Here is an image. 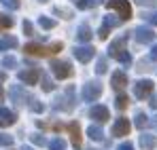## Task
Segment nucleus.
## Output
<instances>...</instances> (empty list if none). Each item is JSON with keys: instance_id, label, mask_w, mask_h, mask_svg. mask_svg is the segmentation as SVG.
<instances>
[{"instance_id": "f257e3e1", "label": "nucleus", "mask_w": 157, "mask_h": 150, "mask_svg": "<svg viewBox=\"0 0 157 150\" xmlns=\"http://www.w3.org/2000/svg\"><path fill=\"white\" fill-rule=\"evenodd\" d=\"M28 55H34V57H49V55H55L57 51H62V42H53L51 47H43V45H36V42H30L24 47Z\"/></svg>"}, {"instance_id": "f03ea898", "label": "nucleus", "mask_w": 157, "mask_h": 150, "mask_svg": "<svg viewBox=\"0 0 157 150\" xmlns=\"http://www.w3.org/2000/svg\"><path fill=\"white\" fill-rule=\"evenodd\" d=\"M106 6L113 9V11H117L119 17H121V21H128V19L132 17V6H130L128 0H108Z\"/></svg>"}, {"instance_id": "7ed1b4c3", "label": "nucleus", "mask_w": 157, "mask_h": 150, "mask_svg": "<svg viewBox=\"0 0 157 150\" xmlns=\"http://www.w3.org/2000/svg\"><path fill=\"white\" fill-rule=\"evenodd\" d=\"M102 95V85L100 82H87L83 85V100L85 101H96Z\"/></svg>"}, {"instance_id": "20e7f679", "label": "nucleus", "mask_w": 157, "mask_h": 150, "mask_svg": "<svg viewBox=\"0 0 157 150\" xmlns=\"http://www.w3.org/2000/svg\"><path fill=\"white\" fill-rule=\"evenodd\" d=\"M51 72L55 74V78H68V76H72V66L68 61L55 59V61H51Z\"/></svg>"}, {"instance_id": "39448f33", "label": "nucleus", "mask_w": 157, "mask_h": 150, "mask_svg": "<svg viewBox=\"0 0 157 150\" xmlns=\"http://www.w3.org/2000/svg\"><path fill=\"white\" fill-rule=\"evenodd\" d=\"M155 36H157L155 32H153L151 27H144V25H140V27L134 30V38H136L140 45H149V42H153Z\"/></svg>"}, {"instance_id": "423d86ee", "label": "nucleus", "mask_w": 157, "mask_h": 150, "mask_svg": "<svg viewBox=\"0 0 157 150\" xmlns=\"http://www.w3.org/2000/svg\"><path fill=\"white\" fill-rule=\"evenodd\" d=\"M151 91H153V82H151V80H138V82L134 85V93H136V97H138V100L149 97V95H151Z\"/></svg>"}, {"instance_id": "0eeeda50", "label": "nucleus", "mask_w": 157, "mask_h": 150, "mask_svg": "<svg viewBox=\"0 0 157 150\" xmlns=\"http://www.w3.org/2000/svg\"><path fill=\"white\" fill-rule=\"evenodd\" d=\"M75 53V57H77L81 64H87L89 59H94V55H96V49L94 47H89V45H85V47H77V49L72 51Z\"/></svg>"}, {"instance_id": "6e6552de", "label": "nucleus", "mask_w": 157, "mask_h": 150, "mask_svg": "<svg viewBox=\"0 0 157 150\" xmlns=\"http://www.w3.org/2000/svg\"><path fill=\"white\" fill-rule=\"evenodd\" d=\"M17 78H19L24 85H36V80H38V70H36V68L19 70V72H17Z\"/></svg>"}, {"instance_id": "1a4fd4ad", "label": "nucleus", "mask_w": 157, "mask_h": 150, "mask_svg": "<svg viewBox=\"0 0 157 150\" xmlns=\"http://www.w3.org/2000/svg\"><path fill=\"white\" fill-rule=\"evenodd\" d=\"M130 133V121L128 119H117V123L113 125V135H117V137H123V135H128Z\"/></svg>"}, {"instance_id": "9d476101", "label": "nucleus", "mask_w": 157, "mask_h": 150, "mask_svg": "<svg viewBox=\"0 0 157 150\" xmlns=\"http://www.w3.org/2000/svg\"><path fill=\"white\" fill-rule=\"evenodd\" d=\"M89 116L94 121H98V123H106L108 121V108H104V106H94L89 110Z\"/></svg>"}, {"instance_id": "9b49d317", "label": "nucleus", "mask_w": 157, "mask_h": 150, "mask_svg": "<svg viewBox=\"0 0 157 150\" xmlns=\"http://www.w3.org/2000/svg\"><path fill=\"white\" fill-rule=\"evenodd\" d=\"M110 85L115 87V89H123L125 85H128V74L125 72H121V70H117L113 78H110Z\"/></svg>"}, {"instance_id": "f8f14e48", "label": "nucleus", "mask_w": 157, "mask_h": 150, "mask_svg": "<svg viewBox=\"0 0 157 150\" xmlns=\"http://www.w3.org/2000/svg\"><path fill=\"white\" fill-rule=\"evenodd\" d=\"M125 42H128V36H121V38H117V40H113L110 42V47H108V55L113 57L115 53H119V51L125 49Z\"/></svg>"}, {"instance_id": "ddd939ff", "label": "nucleus", "mask_w": 157, "mask_h": 150, "mask_svg": "<svg viewBox=\"0 0 157 150\" xmlns=\"http://www.w3.org/2000/svg\"><path fill=\"white\" fill-rule=\"evenodd\" d=\"M68 131H70V137H72V144L75 146H81V127H78V123L75 121V123H70L68 125Z\"/></svg>"}, {"instance_id": "4468645a", "label": "nucleus", "mask_w": 157, "mask_h": 150, "mask_svg": "<svg viewBox=\"0 0 157 150\" xmlns=\"http://www.w3.org/2000/svg\"><path fill=\"white\" fill-rule=\"evenodd\" d=\"M15 119H17V116H15L9 108H0V123H2V127L4 125H13Z\"/></svg>"}, {"instance_id": "2eb2a0df", "label": "nucleus", "mask_w": 157, "mask_h": 150, "mask_svg": "<svg viewBox=\"0 0 157 150\" xmlns=\"http://www.w3.org/2000/svg\"><path fill=\"white\" fill-rule=\"evenodd\" d=\"M91 36H94V34H91L89 25H81V27L77 30V38L81 40V42H89V40H91Z\"/></svg>"}, {"instance_id": "dca6fc26", "label": "nucleus", "mask_w": 157, "mask_h": 150, "mask_svg": "<svg viewBox=\"0 0 157 150\" xmlns=\"http://www.w3.org/2000/svg\"><path fill=\"white\" fill-rule=\"evenodd\" d=\"M157 144V140L153 137V135H149V133H144V135H140V146L144 150H153Z\"/></svg>"}, {"instance_id": "f3484780", "label": "nucleus", "mask_w": 157, "mask_h": 150, "mask_svg": "<svg viewBox=\"0 0 157 150\" xmlns=\"http://www.w3.org/2000/svg\"><path fill=\"white\" fill-rule=\"evenodd\" d=\"M11 100L17 104L19 100H28V95L24 93V89H21L19 85H13V87H11Z\"/></svg>"}, {"instance_id": "a211bd4d", "label": "nucleus", "mask_w": 157, "mask_h": 150, "mask_svg": "<svg viewBox=\"0 0 157 150\" xmlns=\"http://www.w3.org/2000/svg\"><path fill=\"white\" fill-rule=\"evenodd\" d=\"M17 47V38L9 36V38H0V51H6V49H15Z\"/></svg>"}, {"instance_id": "6ab92c4d", "label": "nucleus", "mask_w": 157, "mask_h": 150, "mask_svg": "<svg viewBox=\"0 0 157 150\" xmlns=\"http://www.w3.org/2000/svg\"><path fill=\"white\" fill-rule=\"evenodd\" d=\"M87 135H89L91 140H96V142H100L104 133H102V129H100V127H98V125H91V127H89V129H87Z\"/></svg>"}, {"instance_id": "aec40b11", "label": "nucleus", "mask_w": 157, "mask_h": 150, "mask_svg": "<svg viewBox=\"0 0 157 150\" xmlns=\"http://www.w3.org/2000/svg\"><path fill=\"white\" fill-rule=\"evenodd\" d=\"M117 61H121L123 66H130V61H132V57H130V53H128V49H123V51H119V53H115L113 55Z\"/></svg>"}, {"instance_id": "412c9836", "label": "nucleus", "mask_w": 157, "mask_h": 150, "mask_svg": "<svg viewBox=\"0 0 157 150\" xmlns=\"http://www.w3.org/2000/svg\"><path fill=\"white\" fill-rule=\"evenodd\" d=\"M75 4H77V9H81V11H87V9H94L98 4V0H77Z\"/></svg>"}, {"instance_id": "4be33fe9", "label": "nucleus", "mask_w": 157, "mask_h": 150, "mask_svg": "<svg viewBox=\"0 0 157 150\" xmlns=\"http://www.w3.org/2000/svg\"><path fill=\"white\" fill-rule=\"evenodd\" d=\"M38 25H40L43 30H53V27H55V21L49 19V17H38Z\"/></svg>"}, {"instance_id": "5701e85b", "label": "nucleus", "mask_w": 157, "mask_h": 150, "mask_svg": "<svg viewBox=\"0 0 157 150\" xmlns=\"http://www.w3.org/2000/svg\"><path fill=\"white\" fill-rule=\"evenodd\" d=\"M49 148H51V150H66V142H64L62 137L51 140V142H49Z\"/></svg>"}, {"instance_id": "b1692460", "label": "nucleus", "mask_w": 157, "mask_h": 150, "mask_svg": "<svg viewBox=\"0 0 157 150\" xmlns=\"http://www.w3.org/2000/svg\"><path fill=\"white\" fill-rule=\"evenodd\" d=\"M128 104H130L128 95H117V100H115V106H117L119 110H125V108H128Z\"/></svg>"}, {"instance_id": "393cba45", "label": "nucleus", "mask_w": 157, "mask_h": 150, "mask_svg": "<svg viewBox=\"0 0 157 150\" xmlns=\"http://www.w3.org/2000/svg\"><path fill=\"white\" fill-rule=\"evenodd\" d=\"M147 125H149L147 114H142V112H140V114H136V127H138V129H144Z\"/></svg>"}, {"instance_id": "a878e982", "label": "nucleus", "mask_w": 157, "mask_h": 150, "mask_svg": "<svg viewBox=\"0 0 157 150\" xmlns=\"http://www.w3.org/2000/svg\"><path fill=\"white\" fill-rule=\"evenodd\" d=\"M11 25H13V19H11L9 15H0V32H2V30H9Z\"/></svg>"}, {"instance_id": "bb28decb", "label": "nucleus", "mask_w": 157, "mask_h": 150, "mask_svg": "<svg viewBox=\"0 0 157 150\" xmlns=\"http://www.w3.org/2000/svg\"><path fill=\"white\" fill-rule=\"evenodd\" d=\"M53 13H55V15H64V19H72V11H66V9H62V6H55Z\"/></svg>"}, {"instance_id": "cd10ccee", "label": "nucleus", "mask_w": 157, "mask_h": 150, "mask_svg": "<svg viewBox=\"0 0 157 150\" xmlns=\"http://www.w3.org/2000/svg\"><path fill=\"white\" fill-rule=\"evenodd\" d=\"M30 140H32V144H36V146H49V142H47L43 135H32Z\"/></svg>"}, {"instance_id": "c85d7f7f", "label": "nucleus", "mask_w": 157, "mask_h": 150, "mask_svg": "<svg viewBox=\"0 0 157 150\" xmlns=\"http://www.w3.org/2000/svg\"><path fill=\"white\" fill-rule=\"evenodd\" d=\"M0 2H2L9 11H15V9L19 6V0H0Z\"/></svg>"}, {"instance_id": "c756f323", "label": "nucleus", "mask_w": 157, "mask_h": 150, "mask_svg": "<svg viewBox=\"0 0 157 150\" xmlns=\"http://www.w3.org/2000/svg\"><path fill=\"white\" fill-rule=\"evenodd\" d=\"M13 137L11 135H4V133H0V146H13Z\"/></svg>"}, {"instance_id": "7c9ffc66", "label": "nucleus", "mask_w": 157, "mask_h": 150, "mask_svg": "<svg viewBox=\"0 0 157 150\" xmlns=\"http://www.w3.org/2000/svg\"><path fill=\"white\" fill-rule=\"evenodd\" d=\"M2 66H4V68H15V66H17V59H15V57H4V59H2Z\"/></svg>"}, {"instance_id": "2f4dec72", "label": "nucleus", "mask_w": 157, "mask_h": 150, "mask_svg": "<svg viewBox=\"0 0 157 150\" xmlns=\"http://www.w3.org/2000/svg\"><path fill=\"white\" fill-rule=\"evenodd\" d=\"M96 72H98V74H104V72H106V59H104V57H102V59H98Z\"/></svg>"}, {"instance_id": "473e14b6", "label": "nucleus", "mask_w": 157, "mask_h": 150, "mask_svg": "<svg viewBox=\"0 0 157 150\" xmlns=\"http://www.w3.org/2000/svg\"><path fill=\"white\" fill-rule=\"evenodd\" d=\"M149 24H153V25H157V11H153V13H147V15H142Z\"/></svg>"}, {"instance_id": "72a5a7b5", "label": "nucleus", "mask_w": 157, "mask_h": 150, "mask_svg": "<svg viewBox=\"0 0 157 150\" xmlns=\"http://www.w3.org/2000/svg\"><path fill=\"white\" fill-rule=\"evenodd\" d=\"M53 87H55V85L51 82V78H49V76H43V89H45V91H51Z\"/></svg>"}, {"instance_id": "f704fd0d", "label": "nucleus", "mask_w": 157, "mask_h": 150, "mask_svg": "<svg viewBox=\"0 0 157 150\" xmlns=\"http://www.w3.org/2000/svg\"><path fill=\"white\" fill-rule=\"evenodd\" d=\"M108 32H110V27H108V25H102V27L98 30V36H100L102 40H106V38H108Z\"/></svg>"}, {"instance_id": "c9c22d12", "label": "nucleus", "mask_w": 157, "mask_h": 150, "mask_svg": "<svg viewBox=\"0 0 157 150\" xmlns=\"http://www.w3.org/2000/svg\"><path fill=\"white\" fill-rule=\"evenodd\" d=\"M104 25H108V27H117V25H119V19H115V17L108 15V17L104 19Z\"/></svg>"}, {"instance_id": "e433bc0d", "label": "nucleus", "mask_w": 157, "mask_h": 150, "mask_svg": "<svg viewBox=\"0 0 157 150\" xmlns=\"http://www.w3.org/2000/svg\"><path fill=\"white\" fill-rule=\"evenodd\" d=\"M30 110H34V112H43V110H45V106H43V104H38V101L34 100L32 104H30Z\"/></svg>"}, {"instance_id": "4c0bfd02", "label": "nucleus", "mask_w": 157, "mask_h": 150, "mask_svg": "<svg viewBox=\"0 0 157 150\" xmlns=\"http://www.w3.org/2000/svg\"><path fill=\"white\" fill-rule=\"evenodd\" d=\"M24 32H26L28 36H32V24L30 21H24Z\"/></svg>"}, {"instance_id": "58836bf2", "label": "nucleus", "mask_w": 157, "mask_h": 150, "mask_svg": "<svg viewBox=\"0 0 157 150\" xmlns=\"http://www.w3.org/2000/svg\"><path fill=\"white\" fill-rule=\"evenodd\" d=\"M119 150H134V146H132L130 142H125V144H121V146H119Z\"/></svg>"}, {"instance_id": "ea45409f", "label": "nucleus", "mask_w": 157, "mask_h": 150, "mask_svg": "<svg viewBox=\"0 0 157 150\" xmlns=\"http://www.w3.org/2000/svg\"><path fill=\"white\" fill-rule=\"evenodd\" d=\"M136 2H138V4H155L157 0H136Z\"/></svg>"}, {"instance_id": "a19ab883", "label": "nucleus", "mask_w": 157, "mask_h": 150, "mask_svg": "<svg viewBox=\"0 0 157 150\" xmlns=\"http://www.w3.org/2000/svg\"><path fill=\"white\" fill-rule=\"evenodd\" d=\"M151 106H153V108H155V110H157V95H155V97H153V101H151Z\"/></svg>"}, {"instance_id": "79ce46f5", "label": "nucleus", "mask_w": 157, "mask_h": 150, "mask_svg": "<svg viewBox=\"0 0 157 150\" xmlns=\"http://www.w3.org/2000/svg\"><path fill=\"white\" fill-rule=\"evenodd\" d=\"M151 55H153V57L157 59V47H153V53H151Z\"/></svg>"}, {"instance_id": "37998d69", "label": "nucleus", "mask_w": 157, "mask_h": 150, "mask_svg": "<svg viewBox=\"0 0 157 150\" xmlns=\"http://www.w3.org/2000/svg\"><path fill=\"white\" fill-rule=\"evenodd\" d=\"M2 82V80H0ZM2 97H4V93H2V85H0V101H2Z\"/></svg>"}, {"instance_id": "c03bdc74", "label": "nucleus", "mask_w": 157, "mask_h": 150, "mask_svg": "<svg viewBox=\"0 0 157 150\" xmlns=\"http://www.w3.org/2000/svg\"><path fill=\"white\" fill-rule=\"evenodd\" d=\"M21 150H32V148H30V146H21Z\"/></svg>"}, {"instance_id": "a18cd8bd", "label": "nucleus", "mask_w": 157, "mask_h": 150, "mask_svg": "<svg viewBox=\"0 0 157 150\" xmlns=\"http://www.w3.org/2000/svg\"><path fill=\"white\" fill-rule=\"evenodd\" d=\"M153 125H155V127H157V116H155V121H153Z\"/></svg>"}, {"instance_id": "49530a36", "label": "nucleus", "mask_w": 157, "mask_h": 150, "mask_svg": "<svg viewBox=\"0 0 157 150\" xmlns=\"http://www.w3.org/2000/svg\"><path fill=\"white\" fill-rule=\"evenodd\" d=\"M38 2H47V0H38Z\"/></svg>"}, {"instance_id": "de8ad7c7", "label": "nucleus", "mask_w": 157, "mask_h": 150, "mask_svg": "<svg viewBox=\"0 0 157 150\" xmlns=\"http://www.w3.org/2000/svg\"><path fill=\"white\" fill-rule=\"evenodd\" d=\"M72 2H77V0H72Z\"/></svg>"}, {"instance_id": "09e8293b", "label": "nucleus", "mask_w": 157, "mask_h": 150, "mask_svg": "<svg viewBox=\"0 0 157 150\" xmlns=\"http://www.w3.org/2000/svg\"><path fill=\"white\" fill-rule=\"evenodd\" d=\"M0 127H2V123H0Z\"/></svg>"}]
</instances>
